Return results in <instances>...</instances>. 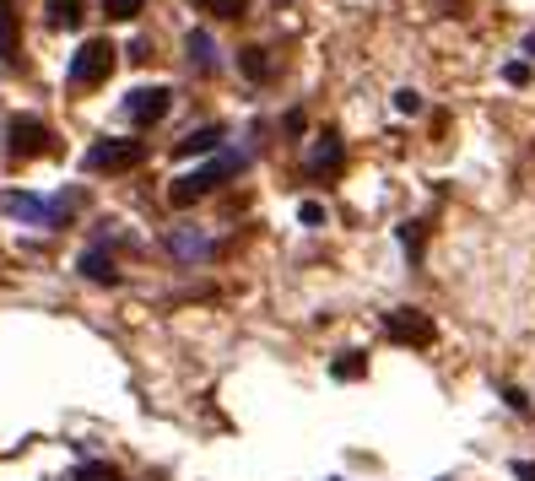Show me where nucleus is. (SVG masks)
<instances>
[{
  "label": "nucleus",
  "mask_w": 535,
  "mask_h": 481,
  "mask_svg": "<svg viewBox=\"0 0 535 481\" xmlns=\"http://www.w3.org/2000/svg\"><path fill=\"white\" fill-rule=\"evenodd\" d=\"M76 481H125V476H119V465L92 460V465H82V471H76Z\"/></svg>",
  "instance_id": "nucleus-17"
},
{
  "label": "nucleus",
  "mask_w": 535,
  "mask_h": 481,
  "mask_svg": "<svg viewBox=\"0 0 535 481\" xmlns=\"http://www.w3.org/2000/svg\"><path fill=\"white\" fill-rule=\"evenodd\" d=\"M298 217L309 222V227H319V222H325V206H319V200H303V211H298Z\"/></svg>",
  "instance_id": "nucleus-21"
},
{
  "label": "nucleus",
  "mask_w": 535,
  "mask_h": 481,
  "mask_svg": "<svg viewBox=\"0 0 535 481\" xmlns=\"http://www.w3.org/2000/svg\"><path fill=\"white\" fill-rule=\"evenodd\" d=\"M141 157H146L141 141H92L87 157H82V168L87 173H125V168H136Z\"/></svg>",
  "instance_id": "nucleus-4"
},
{
  "label": "nucleus",
  "mask_w": 535,
  "mask_h": 481,
  "mask_svg": "<svg viewBox=\"0 0 535 481\" xmlns=\"http://www.w3.org/2000/svg\"><path fill=\"white\" fill-rule=\"evenodd\" d=\"M82 276H92V282H98V287H114V282H119L114 260L103 255V249H92V255H82Z\"/></svg>",
  "instance_id": "nucleus-11"
},
{
  "label": "nucleus",
  "mask_w": 535,
  "mask_h": 481,
  "mask_svg": "<svg viewBox=\"0 0 535 481\" xmlns=\"http://www.w3.org/2000/svg\"><path fill=\"white\" fill-rule=\"evenodd\" d=\"M0 211L11 217H28V222H44V227H65L76 217V195L65 200H38V195H0Z\"/></svg>",
  "instance_id": "nucleus-2"
},
{
  "label": "nucleus",
  "mask_w": 535,
  "mask_h": 481,
  "mask_svg": "<svg viewBox=\"0 0 535 481\" xmlns=\"http://www.w3.org/2000/svg\"><path fill=\"white\" fill-rule=\"evenodd\" d=\"M503 76H508V82H514V87H525V82H530V65H519V60H514V65H508Z\"/></svg>",
  "instance_id": "nucleus-22"
},
{
  "label": "nucleus",
  "mask_w": 535,
  "mask_h": 481,
  "mask_svg": "<svg viewBox=\"0 0 535 481\" xmlns=\"http://www.w3.org/2000/svg\"><path fill=\"white\" fill-rule=\"evenodd\" d=\"M173 109V92L168 87H136L125 98V114H130V125H157Z\"/></svg>",
  "instance_id": "nucleus-7"
},
{
  "label": "nucleus",
  "mask_w": 535,
  "mask_h": 481,
  "mask_svg": "<svg viewBox=\"0 0 535 481\" xmlns=\"http://www.w3.org/2000/svg\"><path fill=\"white\" fill-rule=\"evenodd\" d=\"M49 22H55V28H82L87 6L82 0H49Z\"/></svg>",
  "instance_id": "nucleus-12"
},
{
  "label": "nucleus",
  "mask_w": 535,
  "mask_h": 481,
  "mask_svg": "<svg viewBox=\"0 0 535 481\" xmlns=\"http://www.w3.org/2000/svg\"><path fill=\"white\" fill-rule=\"evenodd\" d=\"M103 17L130 22V17H141V0H103Z\"/></svg>",
  "instance_id": "nucleus-18"
},
{
  "label": "nucleus",
  "mask_w": 535,
  "mask_h": 481,
  "mask_svg": "<svg viewBox=\"0 0 535 481\" xmlns=\"http://www.w3.org/2000/svg\"><path fill=\"white\" fill-rule=\"evenodd\" d=\"M0 60L17 65L22 60V28H17V6L0 0Z\"/></svg>",
  "instance_id": "nucleus-9"
},
{
  "label": "nucleus",
  "mask_w": 535,
  "mask_h": 481,
  "mask_svg": "<svg viewBox=\"0 0 535 481\" xmlns=\"http://www.w3.org/2000/svg\"><path fill=\"white\" fill-rule=\"evenodd\" d=\"M395 109H400V114H417V109H422V92L400 87V92H395Z\"/></svg>",
  "instance_id": "nucleus-20"
},
{
  "label": "nucleus",
  "mask_w": 535,
  "mask_h": 481,
  "mask_svg": "<svg viewBox=\"0 0 535 481\" xmlns=\"http://www.w3.org/2000/svg\"><path fill=\"white\" fill-rule=\"evenodd\" d=\"M244 163H249L244 152L211 157L206 168H195V173H184V179H173V184H168V200H173V206H195V200H206L211 190H217V184L233 179V173H244Z\"/></svg>",
  "instance_id": "nucleus-1"
},
{
  "label": "nucleus",
  "mask_w": 535,
  "mask_h": 481,
  "mask_svg": "<svg viewBox=\"0 0 535 481\" xmlns=\"http://www.w3.org/2000/svg\"><path fill=\"white\" fill-rule=\"evenodd\" d=\"M400 244L411 249V260H417V255H422V222H406V227H400Z\"/></svg>",
  "instance_id": "nucleus-19"
},
{
  "label": "nucleus",
  "mask_w": 535,
  "mask_h": 481,
  "mask_svg": "<svg viewBox=\"0 0 535 481\" xmlns=\"http://www.w3.org/2000/svg\"><path fill=\"white\" fill-rule=\"evenodd\" d=\"M503 400H508V406H514V411H530V400H525V390H503Z\"/></svg>",
  "instance_id": "nucleus-23"
},
{
  "label": "nucleus",
  "mask_w": 535,
  "mask_h": 481,
  "mask_svg": "<svg viewBox=\"0 0 535 481\" xmlns=\"http://www.w3.org/2000/svg\"><path fill=\"white\" fill-rule=\"evenodd\" d=\"M384 336H390L395 346H433V314L422 309H390L384 314Z\"/></svg>",
  "instance_id": "nucleus-6"
},
{
  "label": "nucleus",
  "mask_w": 535,
  "mask_h": 481,
  "mask_svg": "<svg viewBox=\"0 0 535 481\" xmlns=\"http://www.w3.org/2000/svg\"><path fill=\"white\" fill-rule=\"evenodd\" d=\"M6 136H11V157H49L55 152V130L33 114H17L6 125Z\"/></svg>",
  "instance_id": "nucleus-5"
},
{
  "label": "nucleus",
  "mask_w": 535,
  "mask_h": 481,
  "mask_svg": "<svg viewBox=\"0 0 535 481\" xmlns=\"http://www.w3.org/2000/svg\"><path fill=\"white\" fill-rule=\"evenodd\" d=\"M114 60H119V49L109 44V38H87V44L76 49V60H71V82H76V87H98V82H109Z\"/></svg>",
  "instance_id": "nucleus-3"
},
{
  "label": "nucleus",
  "mask_w": 535,
  "mask_h": 481,
  "mask_svg": "<svg viewBox=\"0 0 535 481\" xmlns=\"http://www.w3.org/2000/svg\"><path fill=\"white\" fill-rule=\"evenodd\" d=\"M341 157H346L341 136H336V130H325V136L314 141V152H309V173H314V179H330V173L341 168Z\"/></svg>",
  "instance_id": "nucleus-8"
},
{
  "label": "nucleus",
  "mask_w": 535,
  "mask_h": 481,
  "mask_svg": "<svg viewBox=\"0 0 535 481\" xmlns=\"http://www.w3.org/2000/svg\"><path fill=\"white\" fill-rule=\"evenodd\" d=\"M200 11H211V17H222V22H233V17H244L249 11V0H195Z\"/></svg>",
  "instance_id": "nucleus-15"
},
{
  "label": "nucleus",
  "mask_w": 535,
  "mask_h": 481,
  "mask_svg": "<svg viewBox=\"0 0 535 481\" xmlns=\"http://www.w3.org/2000/svg\"><path fill=\"white\" fill-rule=\"evenodd\" d=\"M222 146V125H200V130H190V136L179 141V157H195V152H217Z\"/></svg>",
  "instance_id": "nucleus-10"
},
{
  "label": "nucleus",
  "mask_w": 535,
  "mask_h": 481,
  "mask_svg": "<svg viewBox=\"0 0 535 481\" xmlns=\"http://www.w3.org/2000/svg\"><path fill=\"white\" fill-rule=\"evenodd\" d=\"M330 373H336L341 384H352V379H363V373H368V357L363 352H341L336 363H330Z\"/></svg>",
  "instance_id": "nucleus-13"
},
{
  "label": "nucleus",
  "mask_w": 535,
  "mask_h": 481,
  "mask_svg": "<svg viewBox=\"0 0 535 481\" xmlns=\"http://www.w3.org/2000/svg\"><path fill=\"white\" fill-rule=\"evenodd\" d=\"M190 60H195V71H217V49H211V33H190Z\"/></svg>",
  "instance_id": "nucleus-14"
},
{
  "label": "nucleus",
  "mask_w": 535,
  "mask_h": 481,
  "mask_svg": "<svg viewBox=\"0 0 535 481\" xmlns=\"http://www.w3.org/2000/svg\"><path fill=\"white\" fill-rule=\"evenodd\" d=\"M238 65H244L249 82H265V76H271V60H265V49H244V55H238Z\"/></svg>",
  "instance_id": "nucleus-16"
}]
</instances>
